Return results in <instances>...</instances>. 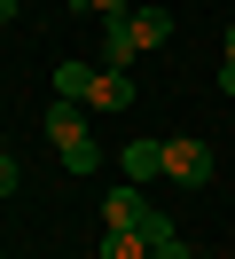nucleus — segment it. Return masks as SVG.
Wrapping results in <instances>:
<instances>
[{
	"label": "nucleus",
	"mask_w": 235,
	"mask_h": 259,
	"mask_svg": "<svg viewBox=\"0 0 235 259\" xmlns=\"http://www.w3.org/2000/svg\"><path fill=\"white\" fill-rule=\"evenodd\" d=\"M47 142H55V157L71 165V173H94L102 165V142H94V110L71 95H55V110H47Z\"/></svg>",
	"instance_id": "nucleus-1"
},
{
	"label": "nucleus",
	"mask_w": 235,
	"mask_h": 259,
	"mask_svg": "<svg viewBox=\"0 0 235 259\" xmlns=\"http://www.w3.org/2000/svg\"><path fill=\"white\" fill-rule=\"evenodd\" d=\"M227 63H235V24H227Z\"/></svg>",
	"instance_id": "nucleus-16"
},
{
	"label": "nucleus",
	"mask_w": 235,
	"mask_h": 259,
	"mask_svg": "<svg viewBox=\"0 0 235 259\" xmlns=\"http://www.w3.org/2000/svg\"><path fill=\"white\" fill-rule=\"evenodd\" d=\"M133 32H125V16H102V71H133Z\"/></svg>",
	"instance_id": "nucleus-5"
},
{
	"label": "nucleus",
	"mask_w": 235,
	"mask_h": 259,
	"mask_svg": "<svg viewBox=\"0 0 235 259\" xmlns=\"http://www.w3.org/2000/svg\"><path fill=\"white\" fill-rule=\"evenodd\" d=\"M125 32H133V48L149 55V48L172 39V16H165V8H125Z\"/></svg>",
	"instance_id": "nucleus-4"
},
{
	"label": "nucleus",
	"mask_w": 235,
	"mask_h": 259,
	"mask_svg": "<svg viewBox=\"0 0 235 259\" xmlns=\"http://www.w3.org/2000/svg\"><path fill=\"white\" fill-rule=\"evenodd\" d=\"M86 79H94V63H55V95L86 102Z\"/></svg>",
	"instance_id": "nucleus-9"
},
{
	"label": "nucleus",
	"mask_w": 235,
	"mask_h": 259,
	"mask_svg": "<svg viewBox=\"0 0 235 259\" xmlns=\"http://www.w3.org/2000/svg\"><path fill=\"white\" fill-rule=\"evenodd\" d=\"M78 16H125V8H133V0H71Z\"/></svg>",
	"instance_id": "nucleus-11"
},
{
	"label": "nucleus",
	"mask_w": 235,
	"mask_h": 259,
	"mask_svg": "<svg viewBox=\"0 0 235 259\" xmlns=\"http://www.w3.org/2000/svg\"><path fill=\"white\" fill-rule=\"evenodd\" d=\"M141 212H149V196H133V189H110L102 220H110V228H141Z\"/></svg>",
	"instance_id": "nucleus-7"
},
{
	"label": "nucleus",
	"mask_w": 235,
	"mask_h": 259,
	"mask_svg": "<svg viewBox=\"0 0 235 259\" xmlns=\"http://www.w3.org/2000/svg\"><path fill=\"white\" fill-rule=\"evenodd\" d=\"M8 16H16V0H0V24H8Z\"/></svg>",
	"instance_id": "nucleus-15"
},
{
	"label": "nucleus",
	"mask_w": 235,
	"mask_h": 259,
	"mask_svg": "<svg viewBox=\"0 0 235 259\" xmlns=\"http://www.w3.org/2000/svg\"><path fill=\"white\" fill-rule=\"evenodd\" d=\"M141 236H149V251H165V243H180V228H172V220H165V212H157V204H149V212H141Z\"/></svg>",
	"instance_id": "nucleus-10"
},
{
	"label": "nucleus",
	"mask_w": 235,
	"mask_h": 259,
	"mask_svg": "<svg viewBox=\"0 0 235 259\" xmlns=\"http://www.w3.org/2000/svg\"><path fill=\"white\" fill-rule=\"evenodd\" d=\"M149 259H196V251H188V243H165V251H149Z\"/></svg>",
	"instance_id": "nucleus-14"
},
{
	"label": "nucleus",
	"mask_w": 235,
	"mask_h": 259,
	"mask_svg": "<svg viewBox=\"0 0 235 259\" xmlns=\"http://www.w3.org/2000/svg\"><path fill=\"white\" fill-rule=\"evenodd\" d=\"M165 181H180V189H204V181H212V149H204L196 134H172V142H165Z\"/></svg>",
	"instance_id": "nucleus-2"
},
{
	"label": "nucleus",
	"mask_w": 235,
	"mask_h": 259,
	"mask_svg": "<svg viewBox=\"0 0 235 259\" xmlns=\"http://www.w3.org/2000/svg\"><path fill=\"white\" fill-rule=\"evenodd\" d=\"M102 259H149V236L141 228H102Z\"/></svg>",
	"instance_id": "nucleus-8"
},
{
	"label": "nucleus",
	"mask_w": 235,
	"mask_h": 259,
	"mask_svg": "<svg viewBox=\"0 0 235 259\" xmlns=\"http://www.w3.org/2000/svg\"><path fill=\"white\" fill-rule=\"evenodd\" d=\"M8 189H24V173H16V157H8V142H0V196Z\"/></svg>",
	"instance_id": "nucleus-12"
},
{
	"label": "nucleus",
	"mask_w": 235,
	"mask_h": 259,
	"mask_svg": "<svg viewBox=\"0 0 235 259\" xmlns=\"http://www.w3.org/2000/svg\"><path fill=\"white\" fill-rule=\"evenodd\" d=\"M219 95H227V102H235V63H219Z\"/></svg>",
	"instance_id": "nucleus-13"
},
{
	"label": "nucleus",
	"mask_w": 235,
	"mask_h": 259,
	"mask_svg": "<svg viewBox=\"0 0 235 259\" xmlns=\"http://www.w3.org/2000/svg\"><path fill=\"white\" fill-rule=\"evenodd\" d=\"M86 110H133V71H94L86 79Z\"/></svg>",
	"instance_id": "nucleus-3"
},
{
	"label": "nucleus",
	"mask_w": 235,
	"mask_h": 259,
	"mask_svg": "<svg viewBox=\"0 0 235 259\" xmlns=\"http://www.w3.org/2000/svg\"><path fill=\"white\" fill-rule=\"evenodd\" d=\"M125 181H157V173H165V142H125Z\"/></svg>",
	"instance_id": "nucleus-6"
}]
</instances>
